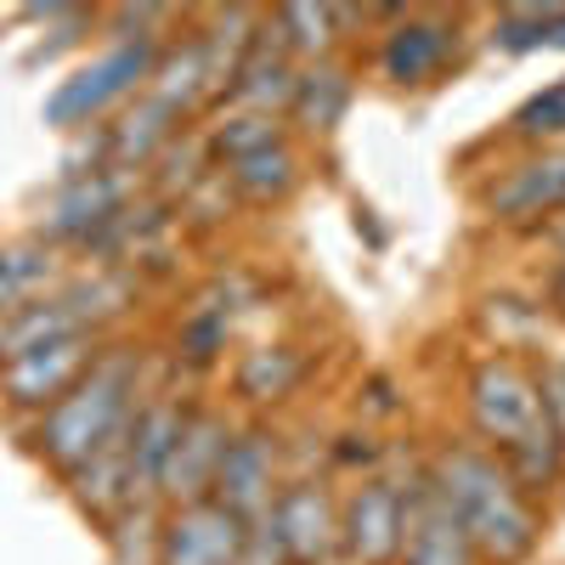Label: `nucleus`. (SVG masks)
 <instances>
[{"mask_svg": "<svg viewBox=\"0 0 565 565\" xmlns=\"http://www.w3.org/2000/svg\"><path fill=\"white\" fill-rule=\"evenodd\" d=\"M430 481L452 503V514L463 521V532H469L481 559L514 565L537 548V509L521 487H514L503 458H492L487 447H447L430 469Z\"/></svg>", "mask_w": 565, "mask_h": 565, "instance_id": "f257e3e1", "label": "nucleus"}, {"mask_svg": "<svg viewBox=\"0 0 565 565\" xmlns=\"http://www.w3.org/2000/svg\"><path fill=\"white\" fill-rule=\"evenodd\" d=\"M136 385H141V356L125 351V345H108L97 362H90L85 380L40 413V430H34V447L52 458L63 476L97 452L114 430H125L130 413H136Z\"/></svg>", "mask_w": 565, "mask_h": 565, "instance_id": "f03ea898", "label": "nucleus"}, {"mask_svg": "<svg viewBox=\"0 0 565 565\" xmlns=\"http://www.w3.org/2000/svg\"><path fill=\"white\" fill-rule=\"evenodd\" d=\"M108 345L97 334H68V340H52L40 351H23L12 362H0V396H7L18 413H45L57 407Z\"/></svg>", "mask_w": 565, "mask_h": 565, "instance_id": "7ed1b4c3", "label": "nucleus"}, {"mask_svg": "<svg viewBox=\"0 0 565 565\" xmlns=\"http://www.w3.org/2000/svg\"><path fill=\"white\" fill-rule=\"evenodd\" d=\"M153 63H159L153 40H125V45H114L108 57H97L90 68H79L74 79H63L52 97H45V125H63V130H68V125H85L90 114H103L108 103L130 97L141 79H153Z\"/></svg>", "mask_w": 565, "mask_h": 565, "instance_id": "20e7f679", "label": "nucleus"}, {"mask_svg": "<svg viewBox=\"0 0 565 565\" xmlns=\"http://www.w3.org/2000/svg\"><path fill=\"white\" fill-rule=\"evenodd\" d=\"M469 418L476 430L492 441V447H514L526 441L537 424H543V396H537V380L509 362V356H492L469 373Z\"/></svg>", "mask_w": 565, "mask_h": 565, "instance_id": "39448f33", "label": "nucleus"}, {"mask_svg": "<svg viewBox=\"0 0 565 565\" xmlns=\"http://www.w3.org/2000/svg\"><path fill=\"white\" fill-rule=\"evenodd\" d=\"M249 526L215 498L181 503L159 521V565H244Z\"/></svg>", "mask_w": 565, "mask_h": 565, "instance_id": "423d86ee", "label": "nucleus"}, {"mask_svg": "<svg viewBox=\"0 0 565 565\" xmlns=\"http://www.w3.org/2000/svg\"><path fill=\"white\" fill-rule=\"evenodd\" d=\"M402 565H481L463 521L430 476L402 487Z\"/></svg>", "mask_w": 565, "mask_h": 565, "instance_id": "0eeeda50", "label": "nucleus"}, {"mask_svg": "<svg viewBox=\"0 0 565 565\" xmlns=\"http://www.w3.org/2000/svg\"><path fill=\"white\" fill-rule=\"evenodd\" d=\"M340 548L356 565H396L402 559V481L373 476L340 509Z\"/></svg>", "mask_w": 565, "mask_h": 565, "instance_id": "6e6552de", "label": "nucleus"}, {"mask_svg": "<svg viewBox=\"0 0 565 565\" xmlns=\"http://www.w3.org/2000/svg\"><path fill=\"white\" fill-rule=\"evenodd\" d=\"M226 441H232V424L210 407H186L181 418V436L170 447V463H164V481H159V498H170L175 509L181 503H199L215 492V469L226 458Z\"/></svg>", "mask_w": 565, "mask_h": 565, "instance_id": "1a4fd4ad", "label": "nucleus"}, {"mask_svg": "<svg viewBox=\"0 0 565 565\" xmlns=\"http://www.w3.org/2000/svg\"><path fill=\"white\" fill-rule=\"evenodd\" d=\"M271 526L289 565H328L340 554V509L317 481H289L271 498Z\"/></svg>", "mask_w": 565, "mask_h": 565, "instance_id": "9d476101", "label": "nucleus"}, {"mask_svg": "<svg viewBox=\"0 0 565 565\" xmlns=\"http://www.w3.org/2000/svg\"><path fill=\"white\" fill-rule=\"evenodd\" d=\"M271 481H277V441L266 430H238L226 441V458L215 469V503L232 509L244 526H255L260 514L271 509Z\"/></svg>", "mask_w": 565, "mask_h": 565, "instance_id": "9b49d317", "label": "nucleus"}, {"mask_svg": "<svg viewBox=\"0 0 565 565\" xmlns=\"http://www.w3.org/2000/svg\"><path fill=\"white\" fill-rule=\"evenodd\" d=\"M487 210L509 226H526V221H543V215L565 210V153L543 148L537 159L514 164L487 193Z\"/></svg>", "mask_w": 565, "mask_h": 565, "instance_id": "f8f14e48", "label": "nucleus"}, {"mask_svg": "<svg viewBox=\"0 0 565 565\" xmlns=\"http://www.w3.org/2000/svg\"><path fill=\"white\" fill-rule=\"evenodd\" d=\"M181 418H186V407H175V402L136 407V424H130V503H153L159 498L170 447L181 436Z\"/></svg>", "mask_w": 565, "mask_h": 565, "instance_id": "ddd939ff", "label": "nucleus"}, {"mask_svg": "<svg viewBox=\"0 0 565 565\" xmlns=\"http://www.w3.org/2000/svg\"><path fill=\"white\" fill-rule=\"evenodd\" d=\"M452 40H458V29H452L447 18H407V23H396L391 40H385V52H380L385 79H396V85H424L430 74H441Z\"/></svg>", "mask_w": 565, "mask_h": 565, "instance_id": "4468645a", "label": "nucleus"}, {"mask_svg": "<svg viewBox=\"0 0 565 565\" xmlns=\"http://www.w3.org/2000/svg\"><path fill=\"white\" fill-rule=\"evenodd\" d=\"M232 97L238 103H249V114H277V108H289L295 103V85H300V74H295V63H289V52H282V40H255L249 45V57L232 68Z\"/></svg>", "mask_w": 565, "mask_h": 565, "instance_id": "2eb2a0df", "label": "nucleus"}, {"mask_svg": "<svg viewBox=\"0 0 565 565\" xmlns=\"http://www.w3.org/2000/svg\"><path fill=\"white\" fill-rule=\"evenodd\" d=\"M119 199H125V186L114 175H79V181H68L57 210H52V238H90L97 226H114L119 221Z\"/></svg>", "mask_w": 565, "mask_h": 565, "instance_id": "dca6fc26", "label": "nucleus"}, {"mask_svg": "<svg viewBox=\"0 0 565 565\" xmlns=\"http://www.w3.org/2000/svg\"><path fill=\"white\" fill-rule=\"evenodd\" d=\"M52 277H57L52 244H12V249H0V317L34 306Z\"/></svg>", "mask_w": 565, "mask_h": 565, "instance_id": "f3484780", "label": "nucleus"}, {"mask_svg": "<svg viewBox=\"0 0 565 565\" xmlns=\"http://www.w3.org/2000/svg\"><path fill=\"white\" fill-rule=\"evenodd\" d=\"M289 108L300 114L306 130H334L345 119V108H351V74L334 68V63H311L300 74V85H295V103Z\"/></svg>", "mask_w": 565, "mask_h": 565, "instance_id": "a211bd4d", "label": "nucleus"}, {"mask_svg": "<svg viewBox=\"0 0 565 565\" xmlns=\"http://www.w3.org/2000/svg\"><path fill=\"white\" fill-rule=\"evenodd\" d=\"M300 373H306V356L289 351V345H260L238 362V396H249L255 407L266 402H282L295 385H300Z\"/></svg>", "mask_w": 565, "mask_h": 565, "instance_id": "6ab92c4d", "label": "nucleus"}, {"mask_svg": "<svg viewBox=\"0 0 565 565\" xmlns=\"http://www.w3.org/2000/svg\"><path fill=\"white\" fill-rule=\"evenodd\" d=\"M503 469L514 476V487H521V492H548L565 476V441L548 430V424H537L526 441L503 447Z\"/></svg>", "mask_w": 565, "mask_h": 565, "instance_id": "aec40b11", "label": "nucleus"}, {"mask_svg": "<svg viewBox=\"0 0 565 565\" xmlns=\"http://www.w3.org/2000/svg\"><path fill=\"white\" fill-rule=\"evenodd\" d=\"M300 181V159L289 153V141H277V148H260L249 159L232 164V186H238L244 199L255 204H271V199H289V186Z\"/></svg>", "mask_w": 565, "mask_h": 565, "instance_id": "412c9836", "label": "nucleus"}, {"mask_svg": "<svg viewBox=\"0 0 565 565\" xmlns=\"http://www.w3.org/2000/svg\"><path fill=\"white\" fill-rule=\"evenodd\" d=\"M340 29V7H277V40L282 52H300V57H322L334 45Z\"/></svg>", "mask_w": 565, "mask_h": 565, "instance_id": "4be33fe9", "label": "nucleus"}, {"mask_svg": "<svg viewBox=\"0 0 565 565\" xmlns=\"http://www.w3.org/2000/svg\"><path fill=\"white\" fill-rule=\"evenodd\" d=\"M170 119H175V108H170V103H159V97H153V103H141V108H136V114L108 136L114 159H136V164H141V159H148V153L159 148V141H170V130H175Z\"/></svg>", "mask_w": 565, "mask_h": 565, "instance_id": "5701e85b", "label": "nucleus"}, {"mask_svg": "<svg viewBox=\"0 0 565 565\" xmlns=\"http://www.w3.org/2000/svg\"><path fill=\"white\" fill-rule=\"evenodd\" d=\"M559 7H509L492 29V45L509 57H526V52H548V23Z\"/></svg>", "mask_w": 565, "mask_h": 565, "instance_id": "b1692460", "label": "nucleus"}, {"mask_svg": "<svg viewBox=\"0 0 565 565\" xmlns=\"http://www.w3.org/2000/svg\"><path fill=\"white\" fill-rule=\"evenodd\" d=\"M215 153L221 159H249V153H260V148H277L282 141V125L277 119H266V114H238V119H226V125H215Z\"/></svg>", "mask_w": 565, "mask_h": 565, "instance_id": "393cba45", "label": "nucleus"}, {"mask_svg": "<svg viewBox=\"0 0 565 565\" xmlns=\"http://www.w3.org/2000/svg\"><path fill=\"white\" fill-rule=\"evenodd\" d=\"M514 136H526V141L565 136V79H554L548 90H537V97L514 114Z\"/></svg>", "mask_w": 565, "mask_h": 565, "instance_id": "a878e982", "label": "nucleus"}, {"mask_svg": "<svg viewBox=\"0 0 565 565\" xmlns=\"http://www.w3.org/2000/svg\"><path fill=\"white\" fill-rule=\"evenodd\" d=\"M175 351H181V362H210L215 351H226V311H193L181 322Z\"/></svg>", "mask_w": 565, "mask_h": 565, "instance_id": "bb28decb", "label": "nucleus"}, {"mask_svg": "<svg viewBox=\"0 0 565 565\" xmlns=\"http://www.w3.org/2000/svg\"><path fill=\"white\" fill-rule=\"evenodd\" d=\"M537 396H543V424L565 441V367H548L537 380Z\"/></svg>", "mask_w": 565, "mask_h": 565, "instance_id": "cd10ccee", "label": "nucleus"}, {"mask_svg": "<svg viewBox=\"0 0 565 565\" xmlns=\"http://www.w3.org/2000/svg\"><path fill=\"white\" fill-rule=\"evenodd\" d=\"M548 52H565V7H559L554 23H548Z\"/></svg>", "mask_w": 565, "mask_h": 565, "instance_id": "c85d7f7f", "label": "nucleus"}, {"mask_svg": "<svg viewBox=\"0 0 565 565\" xmlns=\"http://www.w3.org/2000/svg\"><path fill=\"white\" fill-rule=\"evenodd\" d=\"M548 232H554V244H559V249H565V221H554V226H548Z\"/></svg>", "mask_w": 565, "mask_h": 565, "instance_id": "c756f323", "label": "nucleus"}, {"mask_svg": "<svg viewBox=\"0 0 565 565\" xmlns=\"http://www.w3.org/2000/svg\"><path fill=\"white\" fill-rule=\"evenodd\" d=\"M554 300H559V311H565V271H559V282H554Z\"/></svg>", "mask_w": 565, "mask_h": 565, "instance_id": "7c9ffc66", "label": "nucleus"}]
</instances>
